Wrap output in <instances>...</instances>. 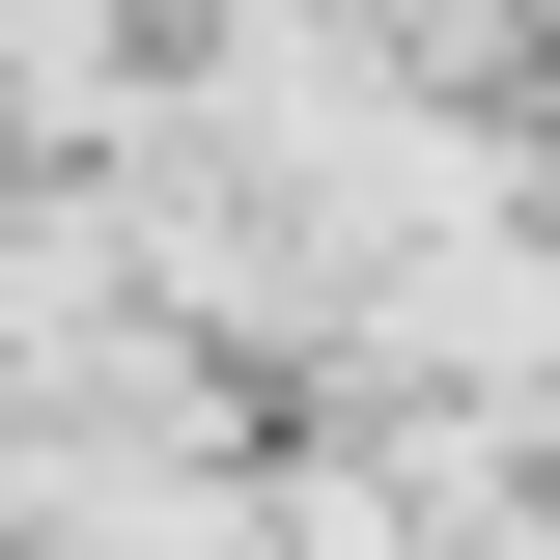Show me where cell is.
<instances>
[{"instance_id":"cell-1","label":"cell","mask_w":560,"mask_h":560,"mask_svg":"<svg viewBox=\"0 0 560 560\" xmlns=\"http://www.w3.org/2000/svg\"><path fill=\"white\" fill-rule=\"evenodd\" d=\"M364 57H504V28H533V0H337Z\"/></svg>"}]
</instances>
